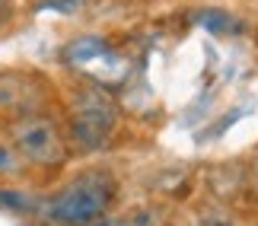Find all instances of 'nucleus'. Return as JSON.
I'll return each instance as SVG.
<instances>
[{
	"label": "nucleus",
	"instance_id": "obj_7",
	"mask_svg": "<svg viewBox=\"0 0 258 226\" xmlns=\"http://www.w3.org/2000/svg\"><path fill=\"white\" fill-rule=\"evenodd\" d=\"M0 204H4V207H13V210H35L32 198H26V194H19V191H7V188H0Z\"/></svg>",
	"mask_w": 258,
	"mask_h": 226
},
{
	"label": "nucleus",
	"instance_id": "obj_4",
	"mask_svg": "<svg viewBox=\"0 0 258 226\" xmlns=\"http://www.w3.org/2000/svg\"><path fill=\"white\" fill-rule=\"evenodd\" d=\"M45 86L29 73H4L0 77V109L13 112L19 118H29L42 109Z\"/></svg>",
	"mask_w": 258,
	"mask_h": 226
},
{
	"label": "nucleus",
	"instance_id": "obj_9",
	"mask_svg": "<svg viewBox=\"0 0 258 226\" xmlns=\"http://www.w3.org/2000/svg\"><path fill=\"white\" fill-rule=\"evenodd\" d=\"M7 172H16V156H13V150L0 146V175H7Z\"/></svg>",
	"mask_w": 258,
	"mask_h": 226
},
{
	"label": "nucleus",
	"instance_id": "obj_8",
	"mask_svg": "<svg viewBox=\"0 0 258 226\" xmlns=\"http://www.w3.org/2000/svg\"><path fill=\"white\" fill-rule=\"evenodd\" d=\"M80 7V0H45L38 10H64V13H74Z\"/></svg>",
	"mask_w": 258,
	"mask_h": 226
},
{
	"label": "nucleus",
	"instance_id": "obj_2",
	"mask_svg": "<svg viewBox=\"0 0 258 226\" xmlns=\"http://www.w3.org/2000/svg\"><path fill=\"white\" fill-rule=\"evenodd\" d=\"M118 124V109L112 105V99L96 90H86L77 96L74 102V115H71V140L77 150L83 153H96L108 146Z\"/></svg>",
	"mask_w": 258,
	"mask_h": 226
},
{
	"label": "nucleus",
	"instance_id": "obj_1",
	"mask_svg": "<svg viewBox=\"0 0 258 226\" xmlns=\"http://www.w3.org/2000/svg\"><path fill=\"white\" fill-rule=\"evenodd\" d=\"M115 185L108 175L102 172H89L74 179L67 188L57 194V198L48 204V220L57 226H86L96 217H102L105 207L112 204Z\"/></svg>",
	"mask_w": 258,
	"mask_h": 226
},
{
	"label": "nucleus",
	"instance_id": "obj_3",
	"mask_svg": "<svg viewBox=\"0 0 258 226\" xmlns=\"http://www.w3.org/2000/svg\"><path fill=\"white\" fill-rule=\"evenodd\" d=\"M13 143L29 163L51 166L64 160V140L48 118H38V115L19 118L13 124Z\"/></svg>",
	"mask_w": 258,
	"mask_h": 226
},
{
	"label": "nucleus",
	"instance_id": "obj_6",
	"mask_svg": "<svg viewBox=\"0 0 258 226\" xmlns=\"http://www.w3.org/2000/svg\"><path fill=\"white\" fill-rule=\"evenodd\" d=\"M102 54H108V45H105V38H99V35L77 38V42H71L64 48V57L71 64H89V61H96V57H102Z\"/></svg>",
	"mask_w": 258,
	"mask_h": 226
},
{
	"label": "nucleus",
	"instance_id": "obj_10",
	"mask_svg": "<svg viewBox=\"0 0 258 226\" xmlns=\"http://www.w3.org/2000/svg\"><path fill=\"white\" fill-rule=\"evenodd\" d=\"M198 226H233V223L226 220V217H217V213H211V217H204Z\"/></svg>",
	"mask_w": 258,
	"mask_h": 226
},
{
	"label": "nucleus",
	"instance_id": "obj_11",
	"mask_svg": "<svg viewBox=\"0 0 258 226\" xmlns=\"http://www.w3.org/2000/svg\"><path fill=\"white\" fill-rule=\"evenodd\" d=\"M10 13H13V10H10V4H7V0H0V26L10 23Z\"/></svg>",
	"mask_w": 258,
	"mask_h": 226
},
{
	"label": "nucleus",
	"instance_id": "obj_12",
	"mask_svg": "<svg viewBox=\"0 0 258 226\" xmlns=\"http://www.w3.org/2000/svg\"><path fill=\"white\" fill-rule=\"evenodd\" d=\"M96 226H124V223H115V220H102V223H96Z\"/></svg>",
	"mask_w": 258,
	"mask_h": 226
},
{
	"label": "nucleus",
	"instance_id": "obj_5",
	"mask_svg": "<svg viewBox=\"0 0 258 226\" xmlns=\"http://www.w3.org/2000/svg\"><path fill=\"white\" fill-rule=\"evenodd\" d=\"M195 23H201L211 35H220V38H239L249 32V23L230 13V10H198Z\"/></svg>",
	"mask_w": 258,
	"mask_h": 226
}]
</instances>
